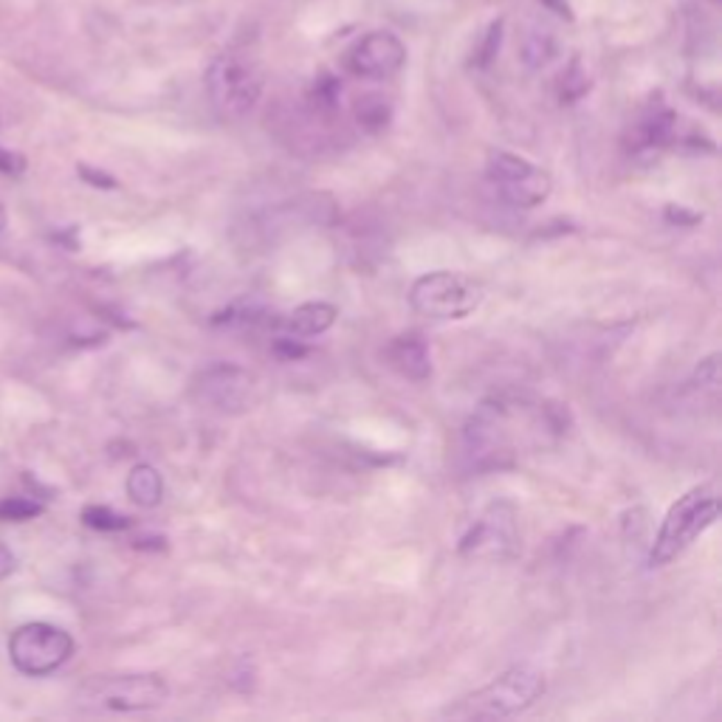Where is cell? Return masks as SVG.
Wrapping results in <instances>:
<instances>
[{
  "instance_id": "6da1fadb",
  "label": "cell",
  "mask_w": 722,
  "mask_h": 722,
  "mask_svg": "<svg viewBox=\"0 0 722 722\" xmlns=\"http://www.w3.org/2000/svg\"><path fill=\"white\" fill-rule=\"evenodd\" d=\"M266 91V74L249 52H221L206 68V93L215 113L226 122L249 116Z\"/></svg>"
},
{
  "instance_id": "7a4b0ae2",
  "label": "cell",
  "mask_w": 722,
  "mask_h": 722,
  "mask_svg": "<svg viewBox=\"0 0 722 722\" xmlns=\"http://www.w3.org/2000/svg\"><path fill=\"white\" fill-rule=\"evenodd\" d=\"M519 404L503 398L483 401L469 418L463 447L472 466L480 472L511 466L519 452Z\"/></svg>"
},
{
  "instance_id": "3957f363",
  "label": "cell",
  "mask_w": 722,
  "mask_h": 722,
  "mask_svg": "<svg viewBox=\"0 0 722 722\" xmlns=\"http://www.w3.org/2000/svg\"><path fill=\"white\" fill-rule=\"evenodd\" d=\"M545 675L531 666H514L503 672L497 680L483 686L474 695L463 697L458 706H449V717H463V720H506L531 709L539 697L545 695Z\"/></svg>"
},
{
  "instance_id": "277c9868",
  "label": "cell",
  "mask_w": 722,
  "mask_h": 722,
  "mask_svg": "<svg viewBox=\"0 0 722 722\" xmlns=\"http://www.w3.org/2000/svg\"><path fill=\"white\" fill-rule=\"evenodd\" d=\"M720 517V503L709 486H697L677 499L666 514L650 551V565L664 567L675 562L700 533L709 531Z\"/></svg>"
},
{
  "instance_id": "5b68a950",
  "label": "cell",
  "mask_w": 722,
  "mask_h": 722,
  "mask_svg": "<svg viewBox=\"0 0 722 722\" xmlns=\"http://www.w3.org/2000/svg\"><path fill=\"white\" fill-rule=\"evenodd\" d=\"M170 686L158 675H99L77 691L79 706L113 714L153 711L167 703Z\"/></svg>"
},
{
  "instance_id": "8992f818",
  "label": "cell",
  "mask_w": 722,
  "mask_h": 722,
  "mask_svg": "<svg viewBox=\"0 0 722 722\" xmlns=\"http://www.w3.org/2000/svg\"><path fill=\"white\" fill-rule=\"evenodd\" d=\"M483 303V285L454 271H432L415 280L409 305L429 319H466Z\"/></svg>"
},
{
  "instance_id": "52a82bcc",
  "label": "cell",
  "mask_w": 722,
  "mask_h": 722,
  "mask_svg": "<svg viewBox=\"0 0 722 722\" xmlns=\"http://www.w3.org/2000/svg\"><path fill=\"white\" fill-rule=\"evenodd\" d=\"M486 176L494 190L499 192V198L519 210H533V206L545 204L553 192L551 172L508 150H494L488 156Z\"/></svg>"
},
{
  "instance_id": "ba28073f",
  "label": "cell",
  "mask_w": 722,
  "mask_h": 722,
  "mask_svg": "<svg viewBox=\"0 0 722 722\" xmlns=\"http://www.w3.org/2000/svg\"><path fill=\"white\" fill-rule=\"evenodd\" d=\"M74 655V638L54 624L20 627L9 641V657L20 675L46 677L57 672Z\"/></svg>"
},
{
  "instance_id": "9c48e42d",
  "label": "cell",
  "mask_w": 722,
  "mask_h": 722,
  "mask_svg": "<svg viewBox=\"0 0 722 722\" xmlns=\"http://www.w3.org/2000/svg\"><path fill=\"white\" fill-rule=\"evenodd\" d=\"M460 556L486 559V562H506L519 553L517 508L511 503H492L480 514L477 522L460 539Z\"/></svg>"
},
{
  "instance_id": "30bf717a",
  "label": "cell",
  "mask_w": 722,
  "mask_h": 722,
  "mask_svg": "<svg viewBox=\"0 0 722 722\" xmlns=\"http://www.w3.org/2000/svg\"><path fill=\"white\" fill-rule=\"evenodd\" d=\"M345 66L353 77L390 79L407 66V46L393 32H370L356 40L345 57Z\"/></svg>"
},
{
  "instance_id": "8fae6325",
  "label": "cell",
  "mask_w": 722,
  "mask_h": 722,
  "mask_svg": "<svg viewBox=\"0 0 722 722\" xmlns=\"http://www.w3.org/2000/svg\"><path fill=\"white\" fill-rule=\"evenodd\" d=\"M255 381L235 364H215L198 379V395L204 404L221 413H244L251 404Z\"/></svg>"
},
{
  "instance_id": "7c38bea8",
  "label": "cell",
  "mask_w": 722,
  "mask_h": 722,
  "mask_svg": "<svg viewBox=\"0 0 722 722\" xmlns=\"http://www.w3.org/2000/svg\"><path fill=\"white\" fill-rule=\"evenodd\" d=\"M390 368L409 381H427L432 375V356L427 339L420 334H401L384 350Z\"/></svg>"
},
{
  "instance_id": "4fadbf2b",
  "label": "cell",
  "mask_w": 722,
  "mask_h": 722,
  "mask_svg": "<svg viewBox=\"0 0 722 722\" xmlns=\"http://www.w3.org/2000/svg\"><path fill=\"white\" fill-rule=\"evenodd\" d=\"M336 316H339L336 305L305 303L285 316L283 328L285 334L294 336V339H314V336H323L325 330L334 328Z\"/></svg>"
},
{
  "instance_id": "5bb4252c",
  "label": "cell",
  "mask_w": 722,
  "mask_h": 722,
  "mask_svg": "<svg viewBox=\"0 0 722 722\" xmlns=\"http://www.w3.org/2000/svg\"><path fill=\"white\" fill-rule=\"evenodd\" d=\"M127 497L142 508H156L165 499V480L150 463H138L127 474Z\"/></svg>"
},
{
  "instance_id": "9a60e30c",
  "label": "cell",
  "mask_w": 722,
  "mask_h": 722,
  "mask_svg": "<svg viewBox=\"0 0 722 722\" xmlns=\"http://www.w3.org/2000/svg\"><path fill=\"white\" fill-rule=\"evenodd\" d=\"M82 522H86L88 528H93V531H108V533L131 528V519H127L125 514H116L108 506H88L86 511H82Z\"/></svg>"
},
{
  "instance_id": "2e32d148",
  "label": "cell",
  "mask_w": 722,
  "mask_h": 722,
  "mask_svg": "<svg viewBox=\"0 0 722 722\" xmlns=\"http://www.w3.org/2000/svg\"><path fill=\"white\" fill-rule=\"evenodd\" d=\"M43 514V503L29 497L0 499V522H26Z\"/></svg>"
},
{
  "instance_id": "e0dca14e",
  "label": "cell",
  "mask_w": 722,
  "mask_h": 722,
  "mask_svg": "<svg viewBox=\"0 0 722 722\" xmlns=\"http://www.w3.org/2000/svg\"><path fill=\"white\" fill-rule=\"evenodd\" d=\"M359 122L364 131L379 133L390 122V108L381 99H364L359 105Z\"/></svg>"
},
{
  "instance_id": "ac0fdd59",
  "label": "cell",
  "mask_w": 722,
  "mask_h": 722,
  "mask_svg": "<svg viewBox=\"0 0 722 722\" xmlns=\"http://www.w3.org/2000/svg\"><path fill=\"white\" fill-rule=\"evenodd\" d=\"M0 172H3V176L20 178L23 172H26V158L20 156V153H12V150H7V147H0Z\"/></svg>"
},
{
  "instance_id": "d6986e66",
  "label": "cell",
  "mask_w": 722,
  "mask_h": 722,
  "mask_svg": "<svg viewBox=\"0 0 722 722\" xmlns=\"http://www.w3.org/2000/svg\"><path fill=\"white\" fill-rule=\"evenodd\" d=\"M79 176L86 178V181L91 187H99V190H113V187H116V178L108 176V172L93 170V167H88V165L79 167Z\"/></svg>"
},
{
  "instance_id": "ffe728a7",
  "label": "cell",
  "mask_w": 722,
  "mask_h": 722,
  "mask_svg": "<svg viewBox=\"0 0 722 722\" xmlns=\"http://www.w3.org/2000/svg\"><path fill=\"white\" fill-rule=\"evenodd\" d=\"M14 571V556L7 545H0V582Z\"/></svg>"
},
{
  "instance_id": "44dd1931",
  "label": "cell",
  "mask_w": 722,
  "mask_h": 722,
  "mask_svg": "<svg viewBox=\"0 0 722 722\" xmlns=\"http://www.w3.org/2000/svg\"><path fill=\"white\" fill-rule=\"evenodd\" d=\"M74 235H77V229L71 226L68 232H57V235H52V240H54V244H63L66 249L74 251V249H77V240H74Z\"/></svg>"
},
{
  "instance_id": "7402d4cb",
  "label": "cell",
  "mask_w": 722,
  "mask_h": 722,
  "mask_svg": "<svg viewBox=\"0 0 722 722\" xmlns=\"http://www.w3.org/2000/svg\"><path fill=\"white\" fill-rule=\"evenodd\" d=\"M7 229V210H3V206H0V232Z\"/></svg>"
}]
</instances>
